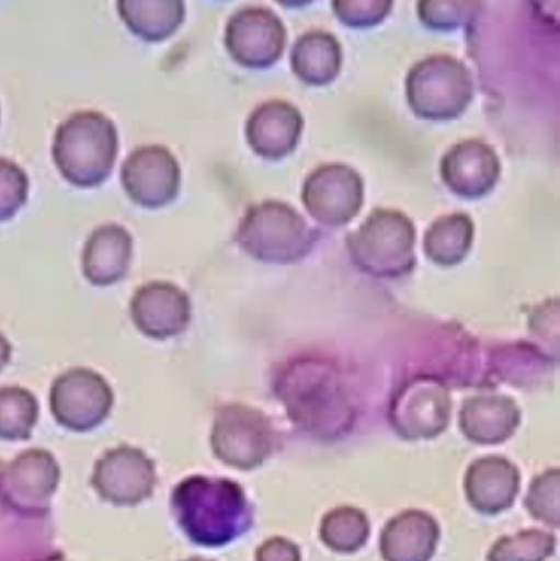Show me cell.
Listing matches in <instances>:
<instances>
[{"label":"cell","instance_id":"cell-1","mask_svg":"<svg viewBox=\"0 0 560 561\" xmlns=\"http://www.w3.org/2000/svg\"><path fill=\"white\" fill-rule=\"evenodd\" d=\"M171 513L184 536L201 547L227 546L252 526V507L236 481L190 477L171 493Z\"/></svg>","mask_w":560,"mask_h":561},{"label":"cell","instance_id":"cell-2","mask_svg":"<svg viewBox=\"0 0 560 561\" xmlns=\"http://www.w3.org/2000/svg\"><path fill=\"white\" fill-rule=\"evenodd\" d=\"M283 402L296 424L319 434H339L351 424V404L329 365L298 363L283 376Z\"/></svg>","mask_w":560,"mask_h":561},{"label":"cell","instance_id":"cell-3","mask_svg":"<svg viewBox=\"0 0 560 561\" xmlns=\"http://www.w3.org/2000/svg\"><path fill=\"white\" fill-rule=\"evenodd\" d=\"M407 98L421 118L450 121L464 114L472 101V75L454 56H430L408 72Z\"/></svg>","mask_w":560,"mask_h":561},{"label":"cell","instance_id":"cell-4","mask_svg":"<svg viewBox=\"0 0 560 561\" xmlns=\"http://www.w3.org/2000/svg\"><path fill=\"white\" fill-rule=\"evenodd\" d=\"M414 230L407 217L378 210L348 239L355 262L375 276H398L413 268Z\"/></svg>","mask_w":560,"mask_h":561},{"label":"cell","instance_id":"cell-5","mask_svg":"<svg viewBox=\"0 0 560 561\" xmlns=\"http://www.w3.org/2000/svg\"><path fill=\"white\" fill-rule=\"evenodd\" d=\"M58 463L45 450H28L0 470V503L22 517H43L49 513L58 490Z\"/></svg>","mask_w":560,"mask_h":561},{"label":"cell","instance_id":"cell-6","mask_svg":"<svg viewBox=\"0 0 560 561\" xmlns=\"http://www.w3.org/2000/svg\"><path fill=\"white\" fill-rule=\"evenodd\" d=\"M243 249L266 262H292L305 255L311 236L305 220L283 204L255 207L240 232Z\"/></svg>","mask_w":560,"mask_h":561},{"label":"cell","instance_id":"cell-7","mask_svg":"<svg viewBox=\"0 0 560 561\" xmlns=\"http://www.w3.org/2000/svg\"><path fill=\"white\" fill-rule=\"evenodd\" d=\"M213 450L229 467L253 470L272 454V425L255 409L230 405L217 414L213 431Z\"/></svg>","mask_w":560,"mask_h":561},{"label":"cell","instance_id":"cell-8","mask_svg":"<svg viewBox=\"0 0 560 561\" xmlns=\"http://www.w3.org/2000/svg\"><path fill=\"white\" fill-rule=\"evenodd\" d=\"M157 481L153 461L144 451L121 447L99 458L91 486L105 503L125 507L150 500Z\"/></svg>","mask_w":560,"mask_h":561},{"label":"cell","instance_id":"cell-9","mask_svg":"<svg viewBox=\"0 0 560 561\" xmlns=\"http://www.w3.org/2000/svg\"><path fill=\"white\" fill-rule=\"evenodd\" d=\"M226 46L240 66L270 68L282 59L285 51L286 28L272 10L247 7L227 23Z\"/></svg>","mask_w":560,"mask_h":561},{"label":"cell","instance_id":"cell-10","mask_svg":"<svg viewBox=\"0 0 560 561\" xmlns=\"http://www.w3.org/2000/svg\"><path fill=\"white\" fill-rule=\"evenodd\" d=\"M449 417V394L433 378H420L408 385L391 408V424L408 440L436 437L446 431Z\"/></svg>","mask_w":560,"mask_h":561},{"label":"cell","instance_id":"cell-11","mask_svg":"<svg viewBox=\"0 0 560 561\" xmlns=\"http://www.w3.org/2000/svg\"><path fill=\"white\" fill-rule=\"evenodd\" d=\"M362 181L345 167H325L316 171L305 190V204L315 219L325 226H341L361 209Z\"/></svg>","mask_w":560,"mask_h":561},{"label":"cell","instance_id":"cell-12","mask_svg":"<svg viewBox=\"0 0 560 561\" xmlns=\"http://www.w3.org/2000/svg\"><path fill=\"white\" fill-rule=\"evenodd\" d=\"M518 468L506 458H480L467 470V501L473 510L487 516H495L510 510L518 496Z\"/></svg>","mask_w":560,"mask_h":561},{"label":"cell","instance_id":"cell-13","mask_svg":"<svg viewBox=\"0 0 560 561\" xmlns=\"http://www.w3.org/2000/svg\"><path fill=\"white\" fill-rule=\"evenodd\" d=\"M439 536V524L433 516L424 511H404L381 530V557L385 561H430Z\"/></svg>","mask_w":560,"mask_h":561},{"label":"cell","instance_id":"cell-14","mask_svg":"<svg viewBox=\"0 0 560 561\" xmlns=\"http://www.w3.org/2000/svg\"><path fill=\"white\" fill-rule=\"evenodd\" d=\"M302 117L295 105L283 101L260 105L247 124V137L256 153L282 158L292 153L301 137Z\"/></svg>","mask_w":560,"mask_h":561},{"label":"cell","instance_id":"cell-15","mask_svg":"<svg viewBox=\"0 0 560 561\" xmlns=\"http://www.w3.org/2000/svg\"><path fill=\"white\" fill-rule=\"evenodd\" d=\"M443 173L454 193L467 197L482 196L499 180V158L482 141H464L444 158Z\"/></svg>","mask_w":560,"mask_h":561},{"label":"cell","instance_id":"cell-16","mask_svg":"<svg viewBox=\"0 0 560 561\" xmlns=\"http://www.w3.org/2000/svg\"><path fill=\"white\" fill-rule=\"evenodd\" d=\"M519 424L515 402L502 396L473 398L464 404L460 425L469 440L480 445H496L508 440Z\"/></svg>","mask_w":560,"mask_h":561},{"label":"cell","instance_id":"cell-17","mask_svg":"<svg viewBox=\"0 0 560 561\" xmlns=\"http://www.w3.org/2000/svg\"><path fill=\"white\" fill-rule=\"evenodd\" d=\"M342 68V46L332 33L312 30L299 36L293 46L292 69L299 81L309 85H328Z\"/></svg>","mask_w":560,"mask_h":561},{"label":"cell","instance_id":"cell-18","mask_svg":"<svg viewBox=\"0 0 560 561\" xmlns=\"http://www.w3.org/2000/svg\"><path fill=\"white\" fill-rule=\"evenodd\" d=\"M118 7H122V15L128 26L134 25L148 10L135 28V32L148 39L167 38L176 32L184 16L183 0H118Z\"/></svg>","mask_w":560,"mask_h":561},{"label":"cell","instance_id":"cell-19","mask_svg":"<svg viewBox=\"0 0 560 561\" xmlns=\"http://www.w3.org/2000/svg\"><path fill=\"white\" fill-rule=\"evenodd\" d=\"M319 536L332 552L355 553L367 543L370 523L364 511L357 507H338L325 514Z\"/></svg>","mask_w":560,"mask_h":561},{"label":"cell","instance_id":"cell-20","mask_svg":"<svg viewBox=\"0 0 560 561\" xmlns=\"http://www.w3.org/2000/svg\"><path fill=\"white\" fill-rule=\"evenodd\" d=\"M472 222L464 216L437 220L426 236L427 256L439 265H456L472 243Z\"/></svg>","mask_w":560,"mask_h":561},{"label":"cell","instance_id":"cell-21","mask_svg":"<svg viewBox=\"0 0 560 561\" xmlns=\"http://www.w3.org/2000/svg\"><path fill=\"white\" fill-rule=\"evenodd\" d=\"M556 552V537L539 529L502 537L490 549L489 561H546Z\"/></svg>","mask_w":560,"mask_h":561},{"label":"cell","instance_id":"cell-22","mask_svg":"<svg viewBox=\"0 0 560 561\" xmlns=\"http://www.w3.org/2000/svg\"><path fill=\"white\" fill-rule=\"evenodd\" d=\"M560 473L559 470H549L539 474L526 496V510L535 519L559 527Z\"/></svg>","mask_w":560,"mask_h":561},{"label":"cell","instance_id":"cell-23","mask_svg":"<svg viewBox=\"0 0 560 561\" xmlns=\"http://www.w3.org/2000/svg\"><path fill=\"white\" fill-rule=\"evenodd\" d=\"M472 0H418V16L434 32H454L466 25Z\"/></svg>","mask_w":560,"mask_h":561},{"label":"cell","instance_id":"cell-24","mask_svg":"<svg viewBox=\"0 0 560 561\" xmlns=\"http://www.w3.org/2000/svg\"><path fill=\"white\" fill-rule=\"evenodd\" d=\"M393 0H332V10L351 28H372L387 20Z\"/></svg>","mask_w":560,"mask_h":561},{"label":"cell","instance_id":"cell-25","mask_svg":"<svg viewBox=\"0 0 560 561\" xmlns=\"http://www.w3.org/2000/svg\"><path fill=\"white\" fill-rule=\"evenodd\" d=\"M36 409L32 399H0V438L25 440L35 424Z\"/></svg>","mask_w":560,"mask_h":561},{"label":"cell","instance_id":"cell-26","mask_svg":"<svg viewBox=\"0 0 560 561\" xmlns=\"http://www.w3.org/2000/svg\"><path fill=\"white\" fill-rule=\"evenodd\" d=\"M256 561H301L298 546L285 537L265 540L256 550Z\"/></svg>","mask_w":560,"mask_h":561},{"label":"cell","instance_id":"cell-27","mask_svg":"<svg viewBox=\"0 0 560 561\" xmlns=\"http://www.w3.org/2000/svg\"><path fill=\"white\" fill-rule=\"evenodd\" d=\"M548 2H551V5L555 9H558V0H533V5L536 7V12L538 15H541L546 22H555L558 23V13L552 12L551 7L548 5Z\"/></svg>","mask_w":560,"mask_h":561},{"label":"cell","instance_id":"cell-28","mask_svg":"<svg viewBox=\"0 0 560 561\" xmlns=\"http://www.w3.org/2000/svg\"><path fill=\"white\" fill-rule=\"evenodd\" d=\"M279 5L288 7V9H301V7L309 5L312 0H276Z\"/></svg>","mask_w":560,"mask_h":561},{"label":"cell","instance_id":"cell-29","mask_svg":"<svg viewBox=\"0 0 560 561\" xmlns=\"http://www.w3.org/2000/svg\"><path fill=\"white\" fill-rule=\"evenodd\" d=\"M183 561H213V560H206V559H203V557H191V559L183 560Z\"/></svg>","mask_w":560,"mask_h":561},{"label":"cell","instance_id":"cell-30","mask_svg":"<svg viewBox=\"0 0 560 561\" xmlns=\"http://www.w3.org/2000/svg\"><path fill=\"white\" fill-rule=\"evenodd\" d=\"M45 561H68V560H66L65 557H62V556H58V557H52V559H48Z\"/></svg>","mask_w":560,"mask_h":561}]
</instances>
